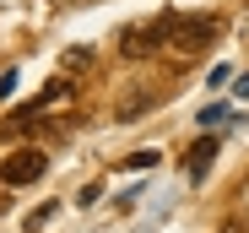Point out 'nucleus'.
I'll return each mask as SVG.
<instances>
[{"label": "nucleus", "mask_w": 249, "mask_h": 233, "mask_svg": "<svg viewBox=\"0 0 249 233\" xmlns=\"http://www.w3.org/2000/svg\"><path fill=\"white\" fill-rule=\"evenodd\" d=\"M217 33H222V17L212 11H162V54H174V60H190V54H206L217 44Z\"/></svg>", "instance_id": "1"}, {"label": "nucleus", "mask_w": 249, "mask_h": 233, "mask_svg": "<svg viewBox=\"0 0 249 233\" xmlns=\"http://www.w3.org/2000/svg\"><path fill=\"white\" fill-rule=\"evenodd\" d=\"M119 54L124 60H157L162 54V17H152L141 27H124L119 33Z\"/></svg>", "instance_id": "2"}, {"label": "nucleus", "mask_w": 249, "mask_h": 233, "mask_svg": "<svg viewBox=\"0 0 249 233\" xmlns=\"http://www.w3.org/2000/svg\"><path fill=\"white\" fill-rule=\"evenodd\" d=\"M44 168H49V152H38V146L11 152V158L0 163V184H33V179H44Z\"/></svg>", "instance_id": "3"}, {"label": "nucleus", "mask_w": 249, "mask_h": 233, "mask_svg": "<svg viewBox=\"0 0 249 233\" xmlns=\"http://www.w3.org/2000/svg\"><path fill=\"white\" fill-rule=\"evenodd\" d=\"M44 120H49V114L38 108V103H22L17 114H6V120H0V136H11V141H17V136H33Z\"/></svg>", "instance_id": "4"}, {"label": "nucleus", "mask_w": 249, "mask_h": 233, "mask_svg": "<svg viewBox=\"0 0 249 233\" xmlns=\"http://www.w3.org/2000/svg\"><path fill=\"white\" fill-rule=\"evenodd\" d=\"M71 98H76V82H71V76H54V82H49L44 92H38L33 103L44 108V114H54V108H60V103H71Z\"/></svg>", "instance_id": "5"}, {"label": "nucleus", "mask_w": 249, "mask_h": 233, "mask_svg": "<svg viewBox=\"0 0 249 233\" xmlns=\"http://www.w3.org/2000/svg\"><path fill=\"white\" fill-rule=\"evenodd\" d=\"M212 158H217V141H212V136H200V141L190 146V158H184L190 179H206V168H212Z\"/></svg>", "instance_id": "6"}, {"label": "nucleus", "mask_w": 249, "mask_h": 233, "mask_svg": "<svg viewBox=\"0 0 249 233\" xmlns=\"http://www.w3.org/2000/svg\"><path fill=\"white\" fill-rule=\"evenodd\" d=\"M200 125H238V108L217 103V108H200Z\"/></svg>", "instance_id": "7"}, {"label": "nucleus", "mask_w": 249, "mask_h": 233, "mask_svg": "<svg viewBox=\"0 0 249 233\" xmlns=\"http://www.w3.org/2000/svg\"><path fill=\"white\" fill-rule=\"evenodd\" d=\"M146 103H152V92H136V98H124V103H119V120H130V114H146Z\"/></svg>", "instance_id": "8"}, {"label": "nucleus", "mask_w": 249, "mask_h": 233, "mask_svg": "<svg viewBox=\"0 0 249 233\" xmlns=\"http://www.w3.org/2000/svg\"><path fill=\"white\" fill-rule=\"evenodd\" d=\"M87 60H92V49H81V44L65 49V71H71V76H76V71H87Z\"/></svg>", "instance_id": "9"}, {"label": "nucleus", "mask_w": 249, "mask_h": 233, "mask_svg": "<svg viewBox=\"0 0 249 233\" xmlns=\"http://www.w3.org/2000/svg\"><path fill=\"white\" fill-rule=\"evenodd\" d=\"M157 163V152H136V158H124V168H152Z\"/></svg>", "instance_id": "10"}, {"label": "nucleus", "mask_w": 249, "mask_h": 233, "mask_svg": "<svg viewBox=\"0 0 249 233\" xmlns=\"http://www.w3.org/2000/svg\"><path fill=\"white\" fill-rule=\"evenodd\" d=\"M217 233H249V228H244V222H238V217H233V222H222V228H217Z\"/></svg>", "instance_id": "11"}, {"label": "nucleus", "mask_w": 249, "mask_h": 233, "mask_svg": "<svg viewBox=\"0 0 249 233\" xmlns=\"http://www.w3.org/2000/svg\"><path fill=\"white\" fill-rule=\"evenodd\" d=\"M238 92H244V98H249V76H238Z\"/></svg>", "instance_id": "12"}]
</instances>
